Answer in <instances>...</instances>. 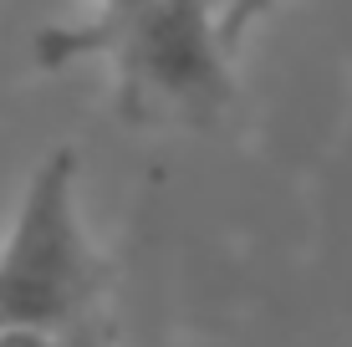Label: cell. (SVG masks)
<instances>
[{
  "label": "cell",
  "mask_w": 352,
  "mask_h": 347,
  "mask_svg": "<svg viewBox=\"0 0 352 347\" xmlns=\"http://www.w3.org/2000/svg\"><path fill=\"white\" fill-rule=\"evenodd\" d=\"M210 5L225 16V36H230V46H240V41H245V31L256 26V21L271 16L276 0H210Z\"/></svg>",
  "instance_id": "cell-3"
},
{
  "label": "cell",
  "mask_w": 352,
  "mask_h": 347,
  "mask_svg": "<svg viewBox=\"0 0 352 347\" xmlns=\"http://www.w3.org/2000/svg\"><path fill=\"white\" fill-rule=\"evenodd\" d=\"M36 56L41 67L102 56L118 113L138 128H210L235 102V46L210 0H143L123 16L52 26Z\"/></svg>",
  "instance_id": "cell-1"
},
{
  "label": "cell",
  "mask_w": 352,
  "mask_h": 347,
  "mask_svg": "<svg viewBox=\"0 0 352 347\" xmlns=\"http://www.w3.org/2000/svg\"><path fill=\"white\" fill-rule=\"evenodd\" d=\"M102 266L77 210V148L56 143L31 169L0 240V327L77 332L102 317Z\"/></svg>",
  "instance_id": "cell-2"
},
{
  "label": "cell",
  "mask_w": 352,
  "mask_h": 347,
  "mask_svg": "<svg viewBox=\"0 0 352 347\" xmlns=\"http://www.w3.org/2000/svg\"><path fill=\"white\" fill-rule=\"evenodd\" d=\"M0 347H72V337L46 327H0Z\"/></svg>",
  "instance_id": "cell-4"
},
{
  "label": "cell",
  "mask_w": 352,
  "mask_h": 347,
  "mask_svg": "<svg viewBox=\"0 0 352 347\" xmlns=\"http://www.w3.org/2000/svg\"><path fill=\"white\" fill-rule=\"evenodd\" d=\"M72 347H113V332H107V322L102 317H92V322H82L77 332H67Z\"/></svg>",
  "instance_id": "cell-5"
},
{
  "label": "cell",
  "mask_w": 352,
  "mask_h": 347,
  "mask_svg": "<svg viewBox=\"0 0 352 347\" xmlns=\"http://www.w3.org/2000/svg\"><path fill=\"white\" fill-rule=\"evenodd\" d=\"M133 5H143V0H92L87 16H123V10H133Z\"/></svg>",
  "instance_id": "cell-6"
}]
</instances>
